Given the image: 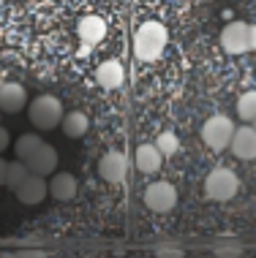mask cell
I'll return each instance as SVG.
<instances>
[{
  "label": "cell",
  "instance_id": "1",
  "mask_svg": "<svg viewBox=\"0 0 256 258\" xmlns=\"http://www.w3.org/2000/svg\"><path fill=\"white\" fill-rule=\"evenodd\" d=\"M164 46H167V27L156 19L144 22L134 36V54L139 57L142 62H150L156 57H161Z\"/></svg>",
  "mask_w": 256,
  "mask_h": 258
},
{
  "label": "cell",
  "instance_id": "2",
  "mask_svg": "<svg viewBox=\"0 0 256 258\" xmlns=\"http://www.w3.org/2000/svg\"><path fill=\"white\" fill-rule=\"evenodd\" d=\"M27 114H30V122L36 125L38 131H52L60 125L66 111H63L60 98H55V95H38V98H33Z\"/></svg>",
  "mask_w": 256,
  "mask_h": 258
},
{
  "label": "cell",
  "instance_id": "3",
  "mask_svg": "<svg viewBox=\"0 0 256 258\" xmlns=\"http://www.w3.org/2000/svg\"><path fill=\"white\" fill-rule=\"evenodd\" d=\"M240 190V179L232 169H213L204 179V196L210 201H232Z\"/></svg>",
  "mask_w": 256,
  "mask_h": 258
},
{
  "label": "cell",
  "instance_id": "4",
  "mask_svg": "<svg viewBox=\"0 0 256 258\" xmlns=\"http://www.w3.org/2000/svg\"><path fill=\"white\" fill-rule=\"evenodd\" d=\"M232 134H234V122L226 114H213L210 120H204V125H202V142L216 152L229 150Z\"/></svg>",
  "mask_w": 256,
  "mask_h": 258
},
{
  "label": "cell",
  "instance_id": "5",
  "mask_svg": "<svg viewBox=\"0 0 256 258\" xmlns=\"http://www.w3.org/2000/svg\"><path fill=\"white\" fill-rule=\"evenodd\" d=\"M221 46H224L226 54L251 52V25L248 22H229L221 30Z\"/></svg>",
  "mask_w": 256,
  "mask_h": 258
},
{
  "label": "cell",
  "instance_id": "6",
  "mask_svg": "<svg viewBox=\"0 0 256 258\" xmlns=\"http://www.w3.org/2000/svg\"><path fill=\"white\" fill-rule=\"evenodd\" d=\"M144 204H147L153 212L164 215V212H172L177 207V190L175 185L169 182H153L144 190Z\"/></svg>",
  "mask_w": 256,
  "mask_h": 258
},
{
  "label": "cell",
  "instance_id": "7",
  "mask_svg": "<svg viewBox=\"0 0 256 258\" xmlns=\"http://www.w3.org/2000/svg\"><path fill=\"white\" fill-rule=\"evenodd\" d=\"M46 193H49V182H44V177H41V174H33L30 171V177H27L25 182L14 190V196L19 199V204L36 207V204H41V201L46 199Z\"/></svg>",
  "mask_w": 256,
  "mask_h": 258
},
{
  "label": "cell",
  "instance_id": "8",
  "mask_svg": "<svg viewBox=\"0 0 256 258\" xmlns=\"http://www.w3.org/2000/svg\"><path fill=\"white\" fill-rule=\"evenodd\" d=\"M128 171V158L120 150H109L107 155H101L98 160V177L107 182H123Z\"/></svg>",
  "mask_w": 256,
  "mask_h": 258
},
{
  "label": "cell",
  "instance_id": "9",
  "mask_svg": "<svg viewBox=\"0 0 256 258\" xmlns=\"http://www.w3.org/2000/svg\"><path fill=\"white\" fill-rule=\"evenodd\" d=\"M229 150H232V155L240 158V160H253L256 158V125L234 128Z\"/></svg>",
  "mask_w": 256,
  "mask_h": 258
},
{
  "label": "cell",
  "instance_id": "10",
  "mask_svg": "<svg viewBox=\"0 0 256 258\" xmlns=\"http://www.w3.org/2000/svg\"><path fill=\"white\" fill-rule=\"evenodd\" d=\"M25 163L33 174L46 177V174H55V169H58V152H55V147H49V144H41Z\"/></svg>",
  "mask_w": 256,
  "mask_h": 258
},
{
  "label": "cell",
  "instance_id": "11",
  "mask_svg": "<svg viewBox=\"0 0 256 258\" xmlns=\"http://www.w3.org/2000/svg\"><path fill=\"white\" fill-rule=\"evenodd\" d=\"M77 33H79V38L85 46H95L104 41V36H107V22H104L101 17H95V14H90V17L79 19Z\"/></svg>",
  "mask_w": 256,
  "mask_h": 258
},
{
  "label": "cell",
  "instance_id": "12",
  "mask_svg": "<svg viewBox=\"0 0 256 258\" xmlns=\"http://www.w3.org/2000/svg\"><path fill=\"white\" fill-rule=\"evenodd\" d=\"M25 103H27V93L19 82H3V85H0V111L14 114V111H19Z\"/></svg>",
  "mask_w": 256,
  "mask_h": 258
},
{
  "label": "cell",
  "instance_id": "13",
  "mask_svg": "<svg viewBox=\"0 0 256 258\" xmlns=\"http://www.w3.org/2000/svg\"><path fill=\"white\" fill-rule=\"evenodd\" d=\"M77 193H79V182H77L74 174L63 171V174H55L49 179V196L55 201H71Z\"/></svg>",
  "mask_w": 256,
  "mask_h": 258
},
{
  "label": "cell",
  "instance_id": "14",
  "mask_svg": "<svg viewBox=\"0 0 256 258\" xmlns=\"http://www.w3.org/2000/svg\"><path fill=\"white\" fill-rule=\"evenodd\" d=\"M161 160H164V155H161V150H158L156 144H139V147H136L134 163L142 174H156L158 169H161Z\"/></svg>",
  "mask_w": 256,
  "mask_h": 258
},
{
  "label": "cell",
  "instance_id": "15",
  "mask_svg": "<svg viewBox=\"0 0 256 258\" xmlns=\"http://www.w3.org/2000/svg\"><path fill=\"white\" fill-rule=\"evenodd\" d=\"M123 66L117 60H104L98 68H95V82L104 87V90H117L123 85Z\"/></svg>",
  "mask_w": 256,
  "mask_h": 258
},
{
  "label": "cell",
  "instance_id": "16",
  "mask_svg": "<svg viewBox=\"0 0 256 258\" xmlns=\"http://www.w3.org/2000/svg\"><path fill=\"white\" fill-rule=\"evenodd\" d=\"M60 125H63V134H66L68 139H79V136L87 134L90 120H87L85 111H66L63 120H60Z\"/></svg>",
  "mask_w": 256,
  "mask_h": 258
},
{
  "label": "cell",
  "instance_id": "17",
  "mask_svg": "<svg viewBox=\"0 0 256 258\" xmlns=\"http://www.w3.org/2000/svg\"><path fill=\"white\" fill-rule=\"evenodd\" d=\"M27 177H30V169H27V163L17 158L14 163H9V171H6V187H9V190H17V187L22 185Z\"/></svg>",
  "mask_w": 256,
  "mask_h": 258
},
{
  "label": "cell",
  "instance_id": "18",
  "mask_svg": "<svg viewBox=\"0 0 256 258\" xmlns=\"http://www.w3.org/2000/svg\"><path fill=\"white\" fill-rule=\"evenodd\" d=\"M41 144H44V142H41V136H36V134H22L14 150H17V158H19V160H27L33 152L41 147Z\"/></svg>",
  "mask_w": 256,
  "mask_h": 258
},
{
  "label": "cell",
  "instance_id": "19",
  "mask_svg": "<svg viewBox=\"0 0 256 258\" xmlns=\"http://www.w3.org/2000/svg\"><path fill=\"white\" fill-rule=\"evenodd\" d=\"M237 117L240 120H256V90H248L237 98Z\"/></svg>",
  "mask_w": 256,
  "mask_h": 258
},
{
  "label": "cell",
  "instance_id": "20",
  "mask_svg": "<svg viewBox=\"0 0 256 258\" xmlns=\"http://www.w3.org/2000/svg\"><path fill=\"white\" fill-rule=\"evenodd\" d=\"M156 147L161 150V155H175L180 150V139H177L175 131H161L156 139Z\"/></svg>",
  "mask_w": 256,
  "mask_h": 258
},
{
  "label": "cell",
  "instance_id": "21",
  "mask_svg": "<svg viewBox=\"0 0 256 258\" xmlns=\"http://www.w3.org/2000/svg\"><path fill=\"white\" fill-rule=\"evenodd\" d=\"M9 144H11V136H9V131H6L3 125H0V152L9 147Z\"/></svg>",
  "mask_w": 256,
  "mask_h": 258
},
{
  "label": "cell",
  "instance_id": "22",
  "mask_svg": "<svg viewBox=\"0 0 256 258\" xmlns=\"http://www.w3.org/2000/svg\"><path fill=\"white\" fill-rule=\"evenodd\" d=\"M6 171H9V160L0 158V185H6Z\"/></svg>",
  "mask_w": 256,
  "mask_h": 258
},
{
  "label": "cell",
  "instance_id": "23",
  "mask_svg": "<svg viewBox=\"0 0 256 258\" xmlns=\"http://www.w3.org/2000/svg\"><path fill=\"white\" fill-rule=\"evenodd\" d=\"M256 49V25H251V52Z\"/></svg>",
  "mask_w": 256,
  "mask_h": 258
},
{
  "label": "cell",
  "instance_id": "24",
  "mask_svg": "<svg viewBox=\"0 0 256 258\" xmlns=\"http://www.w3.org/2000/svg\"><path fill=\"white\" fill-rule=\"evenodd\" d=\"M253 125H256V120H253Z\"/></svg>",
  "mask_w": 256,
  "mask_h": 258
}]
</instances>
